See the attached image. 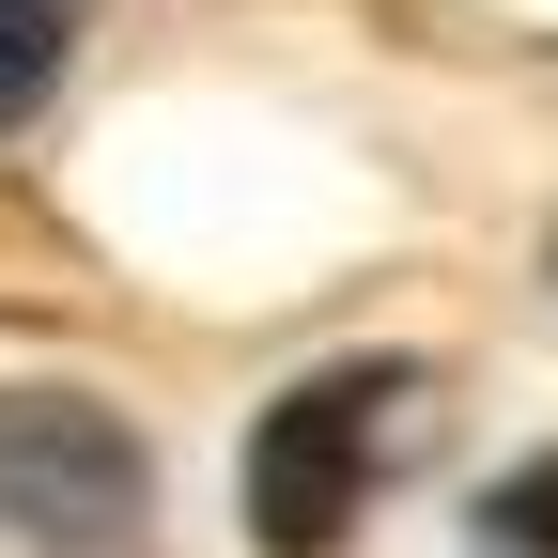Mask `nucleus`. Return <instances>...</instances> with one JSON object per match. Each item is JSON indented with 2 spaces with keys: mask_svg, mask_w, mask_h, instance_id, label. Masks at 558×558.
Segmentation results:
<instances>
[{
  "mask_svg": "<svg viewBox=\"0 0 558 558\" xmlns=\"http://www.w3.org/2000/svg\"><path fill=\"white\" fill-rule=\"evenodd\" d=\"M418 357H326V373H295L264 418H248V450H233V512H248V543L264 558H341L373 527V481L403 465V435H418Z\"/></svg>",
  "mask_w": 558,
  "mask_h": 558,
  "instance_id": "nucleus-1",
  "label": "nucleus"
},
{
  "mask_svg": "<svg viewBox=\"0 0 558 558\" xmlns=\"http://www.w3.org/2000/svg\"><path fill=\"white\" fill-rule=\"evenodd\" d=\"M0 543L16 558H156V450L94 388H0Z\"/></svg>",
  "mask_w": 558,
  "mask_h": 558,
  "instance_id": "nucleus-2",
  "label": "nucleus"
},
{
  "mask_svg": "<svg viewBox=\"0 0 558 558\" xmlns=\"http://www.w3.org/2000/svg\"><path fill=\"white\" fill-rule=\"evenodd\" d=\"M62 62H78V0H0V140L62 94Z\"/></svg>",
  "mask_w": 558,
  "mask_h": 558,
  "instance_id": "nucleus-3",
  "label": "nucleus"
},
{
  "mask_svg": "<svg viewBox=\"0 0 558 558\" xmlns=\"http://www.w3.org/2000/svg\"><path fill=\"white\" fill-rule=\"evenodd\" d=\"M543 279H558V233H543Z\"/></svg>",
  "mask_w": 558,
  "mask_h": 558,
  "instance_id": "nucleus-4",
  "label": "nucleus"
}]
</instances>
